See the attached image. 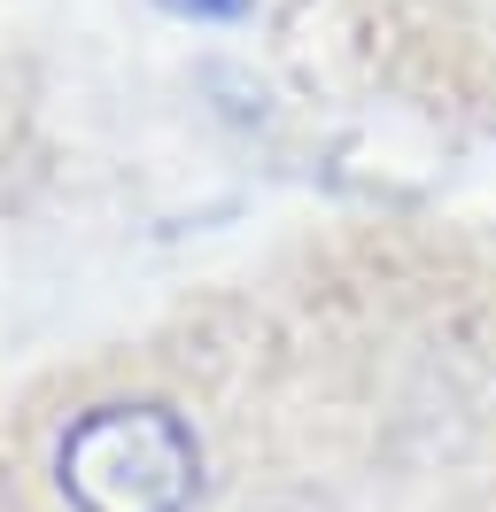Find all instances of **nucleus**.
<instances>
[{"label": "nucleus", "instance_id": "obj_1", "mask_svg": "<svg viewBox=\"0 0 496 512\" xmlns=\"http://www.w3.org/2000/svg\"><path fill=\"white\" fill-rule=\"evenodd\" d=\"M55 489L70 512H194L202 435L171 404H93L55 435Z\"/></svg>", "mask_w": 496, "mask_h": 512}, {"label": "nucleus", "instance_id": "obj_2", "mask_svg": "<svg viewBox=\"0 0 496 512\" xmlns=\"http://www.w3.org/2000/svg\"><path fill=\"white\" fill-rule=\"evenodd\" d=\"M155 8L179 24H248L256 16V0H155Z\"/></svg>", "mask_w": 496, "mask_h": 512}]
</instances>
